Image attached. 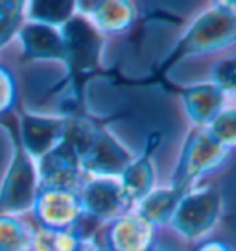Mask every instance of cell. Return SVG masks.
<instances>
[{"label":"cell","mask_w":236,"mask_h":251,"mask_svg":"<svg viewBox=\"0 0 236 251\" xmlns=\"http://www.w3.org/2000/svg\"><path fill=\"white\" fill-rule=\"evenodd\" d=\"M81 236L72 229H52L35 226L32 251H79Z\"/></svg>","instance_id":"ac0fdd59"},{"label":"cell","mask_w":236,"mask_h":251,"mask_svg":"<svg viewBox=\"0 0 236 251\" xmlns=\"http://www.w3.org/2000/svg\"><path fill=\"white\" fill-rule=\"evenodd\" d=\"M229 150L214 141L205 127H196L183 142L181 153L175 163L170 187L185 196L197 181L214 172L225 161Z\"/></svg>","instance_id":"277c9868"},{"label":"cell","mask_w":236,"mask_h":251,"mask_svg":"<svg viewBox=\"0 0 236 251\" xmlns=\"http://www.w3.org/2000/svg\"><path fill=\"white\" fill-rule=\"evenodd\" d=\"M81 176L83 172L79 166L78 151L65 141H61L50 153L37 161L39 188L79 190Z\"/></svg>","instance_id":"30bf717a"},{"label":"cell","mask_w":236,"mask_h":251,"mask_svg":"<svg viewBox=\"0 0 236 251\" xmlns=\"http://www.w3.org/2000/svg\"><path fill=\"white\" fill-rule=\"evenodd\" d=\"M19 126V137L24 150L30 153L33 161L50 153L52 150L61 142L67 124V117H45V115H33L24 107H13Z\"/></svg>","instance_id":"ba28073f"},{"label":"cell","mask_w":236,"mask_h":251,"mask_svg":"<svg viewBox=\"0 0 236 251\" xmlns=\"http://www.w3.org/2000/svg\"><path fill=\"white\" fill-rule=\"evenodd\" d=\"M24 24V2L9 0L2 2V15H0V48L8 45L11 37L19 33Z\"/></svg>","instance_id":"44dd1931"},{"label":"cell","mask_w":236,"mask_h":251,"mask_svg":"<svg viewBox=\"0 0 236 251\" xmlns=\"http://www.w3.org/2000/svg\"><path fill=\"white\" fill-rule=\"evenodd\" d=\"M32 212L37 226L52 229H72L81 218V203L78 190L39 188Z\"/></svg>","instance_id":"9c48e42d"},{"label":"cell","mask_w":236,"mask_h":251,"mask_svg":"<svg viewBox=\"0 0 236 251\" xmlns=\"http://www.w3.org/2000/svg\"><path fill=\"white\" fill-rule=\"evenodd\" d=\"M76 13L89 19L103 35L129 30L137 19V8L126 0H83L76 2Z\"/></svg>","instance_id":"5bb4252c"},{"label":"cell","mask_w":236,"mask_h":251,"mask_svg":"<svg viewBox=\"0 0 236 251\" xmlns=\"http://www.w3.org/2000/svg\"><path fill=\"white\" fill-rule=\"evenodd\" d=\"M15 79L11 76V72L8 69H4L0 65V117L6 115L9 111H13L15 107Z\"/></svg>","instance_id":"603a6c76"},{"label":"cell","mask_w":236,"mask_h":251,"mask_svg":"<svg viewBox=\"0 0 236 251\" xmlns=\"http://www.w3.org/2000/svg\"><path fill=\"white\" fill-rule=\"evenodd\" d=\"M76 15V2L72 0H32L24 2V21L50 28H63Z\"/></svg>","instance_id":"2e32d148"},{"label":"cell","mask_w":236,"mask_h":251,"mask_svg":"<svg viewBox=\"0 0 236 251\" xmlns=\"http://www.w3.org/2000/svg\"><path fill=\"white\" fill-rule=\"evenodd\" d=\"M196 251H233L229 246L218 240H209V242H201L196 248Z\"/></svg>","instance_id":"cb8c5ba5"},{"label":"cell","mask_w":236,"mask_h":251,"mask_svg":"<svg viewBox=\"0 0 236 251\" xmlns=\"http://www.w3.org/2000/svg\"><path fill=\"white\" fill-rule=\"evenodd\" d=\"M17 35L23 48V61H65L63 37L57 28L24 21Z\"/></svg>","instance_id":"9a60e30c"},{"label":"cell","mask_w":236,"mask_h":251,"mask_svg":"<svg viewBox=\"0 0 236 251\" xmlns=\"http://www.w3.org/2000/svg\"><path fill=\"white\" fill-rule=\"evenodd\" d=\"M33 227L15 214H0V251H32Z\"/></svg>","instance_id":"d6986e66"},{"label":"cell","mask_w":236,"mask_h":251,"mask_svg":"<svg viewBox=\"0 0 236 251\" xmlns=\"http://www.w3.org/2000/svg\"><path fill=\"white\" fill-rule=\"evenodd\" d=\"M221 212H223V198L216 188L194 187L181 198L168 224L183 238L196 242L212 231Z\"/></svg>","instance_id":"5b68a950"},{"label":"cell","mask_w":236,"mask_h":251,"mask_svg":"<svg viewBox=\"0 0 236 251\" xmlns=\"http://www.w3.org/2000/svg\"><path fill=\"white\" fill-rule=\"evenodd\" d=\"M0 126L6 127L11 139V161L2 183H0V214H23L32 211L39 177H37V163L33 161L30 153L24 150L21 137H19V126H17L15 113L9 111L0 117Z\"/></svg>","instance_id":"3957f363"},{"label":"cell","mask_w":236,"mask_h":251,"mask_svg":"<svg viewBox=\"0 0 236 251\" xmlns=\"http://www.w3.org/2000/svg\"><path fill=\"white\" fill-rule=\"evenodd\" d=\"M211 83L223 93H236V55L223 57L212 67Z\"/></svg>","instance_id":"7402d4cb"},{"label":"cell","mask_w":236,"mask_h":251,"mask_svg":"<svg viewBox=\"0 0 236 251\" xmlns=\"http://www.w3.org/2000/svg\"><path fill=\"white\" fill-rule=\"evenodd\" d=\"M236 43V2H214L189 24L170 54L159 63L148 81L161 83L165 76L183 59L211 54Z\"/></svg>","instance_id":"7a4b0ae2"},{"label":"cell","mask_w":236,"mask_h":251,"mask_svg":"<svg viewBox=\"0 0 236 251\" xmlns=\"http://www.w3.org/2000/svg\"><path fill=\"white\" fill-rule=\"evenodd\" d=\"M0 15H2V0H0Z\"/></svg>","instance_id":"484cf974"},{"label":"cell","mask_w":236,"mask_h":251,"mask_svg":"<svg viewBox=\"0 0 236 251\" xmlns=\"http://www.w3.org/2000/svg\"><path fill=\"white\" fill-rule=\"evenodd\" d=\"M93 251H109V250H105V248H98V250H93Z\"/></svg>","instance_id":"d4e9b609"},{"label":"cell","mask_w":236,"mask_h":251,"mask_svg":"<svg viewBox=\"0 0 236 251\" xmlns=\"http://www.w3.org/2000/svg\"><path fill=\"white\" fill-rule=\"evenodd\" d=\"M65 45V79L71 83L72 96L69 100V117L87 115L85 89L87 83L96 76L113 79V71H105L102 65L103 33L83 15L72 17L63 28H59Z\"/></svg>","instance_id":"6da1fadb"},{"label":"cell","mask_w":236,"mask_h":251,"mask_svg":"<svg viewBox=\"0 0 236 251\" xmlns=\"http://www.w3.org/2000/svg\"><path fill=\"white\" fill-rule=\"evenodd\" d=\"M153 238L155 227L131 211L109 222L103 248L109 251H150Z\"/></svg>","instance_id":"4fadbf2b"},{"label":"cell","mask_w":236,"mask_h":251,"mask_svg":"<svg viewBox=\"0 0 236 251\" xmlns=\"http://www.w3.org/2000/svg\"><path fill=\"white\" fill-rule=\"evenodd\" d=\"M133 153L111 133L107 124L102 120L91 139L89 148L79 161V166L81 172L91 174L93 177L118 179L127 165L133 161Z\"/></svg>","instance_id":"8992f818"},{"label":"cell","mask_w":236,"mask_h":251,"mask_svg":"<svg viewBox=\"0 0 236 251\" xmlns=\"http://www.w3.org/2000/svg\"><path fill=\"white\" fill-rule=\"evenodd\" d=\"M161 131H151L146 139V146L141 155L133 157V161L118 177L122 190L126 192L131 203H139L141 200L155 188V168H153V153L161 144Z\"/></svg>","instance_id":"7c38bea8"},{"label":"cell","mask_w":236,"mask_h":251,"mask_svg":"<svg viewBox=\"0 0 236 251\" xmlns=\"http://www.w3.org/2000/svg\"><path fill=\"white\" fill-rule=\"evenodd\" d=\"M165 89L170 93H175L181 98L187 117L196 127H207L221 109H225L227 94L211 81L189 87H173L165 83Z\"/></svg>","instance_id":"8fae6325"},{"label":"cell","mask_w":236,"mask_h":251,"mask_svg":"<svg viewBox=\"0 0 236 251\" xmlns=\"http://www.w3.org/2000/svg\"><path fill=\"white\" fill-rule=\"evenodd\" d=\"M214 141L221 144L223 148H235L236 146V107L221 109L211 124L205 127Z\"/></svg>","instance_id":"ffe728a7"},{"label":"cell","mask_w":236,"mask_h":251,"mask_svg":"<svg viewBox=\"0 0 236 251\" xmlns=\"http://www.w3.org/2000/svg\"><path fill=\"white\" fill-rule=\"evenodd\" d=\"M181 194L175 192L170 185L153 188L148 196L137 203V209L133 212H137L139 216H142L146 222H150L151 226L155 227V226L170 222L175 207L181 201Z\"/></svg>","instance_id":"e0dca14e"},{"label":"cell","mask_w":236,"mask_h":251,"mask_svg":"<svg viewBox=\"0 0 236 251\" xmlns=\"http://www.w3.org/2000/svg\"><path fill=\"white\" fill-rule=\"evenodd\" d=\"M81 216L103 224L131 212L133 203L129 201L126 192L122 190L118 179L109 177H93L81 185L78 190Z\"/></svg>","instance_id":"52a82bcc"}]
</instances>
